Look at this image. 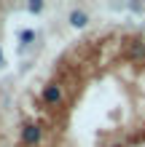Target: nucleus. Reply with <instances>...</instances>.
Instances as JSON below:
<instances>
[{
  "mask_svg": "<svg viewBox=\"0 0 145 147\" xmlns=\"http://www.w3.org/2000/svg\"><path fill=\"white\" fill-rule=\"evenodd\" d=\"M43 102L46 105H59V102H62V86L59 83H48L43 88Z\"/></svg>",
  "mask_w": 145,
  "mask_h": 147,
  "instance_id": "obj_1",
  "label": "nucleus"
},
{
  "mask_svg": "<svg viewBox=\"0 0 145 147\" xmlns=\"http://www.w3.org/2000/svg\"><path fill=\"white\" fill-rule=\"evenodd\" d=\"M40 134H43V131H40V126H24L22 128V142L24 144H38L40 142Z\"/></svg>",
  "mask_w": 145,
  "mask_h": 147,
  "instance_id": "obj_2",
  "label": "nucleus"
},
{
  "mask_svg": "<svg viewBox=\"0 0 145 147\" xmlns=\"http://www.w3.org/2000/svg\"><path fill=\"white\" fill-rule=\"evenodd\" d=\"M70 24H73V27H86V24H89V13L81 11V8H75V11L70 13Z\"/></svg>",
  "mask_w": 145,
  "mask_h": 147,
  "instance_id": "obj_3",
  "label": "nucleus"
},
{
  "mask_svg": "<svg viewBox=\"0 0 145 147\" xmlns=\"http://www.w3.org/2000/svg\"><path fill=\"white\" fill-rule=\"evenodd\" d=\"M126 54L132 59H145V43L142 40H132V46L126 48Z\"/></svg>",
  "mask_w": 145,
  "mask_h": 147,
  "instance_id": "obj_4",
  "label": "nucleus"
},
{
  "mask_svg": "<svg viewBox=\"0 0 145 147\" xmlns=\"http://www.w3.org/2000/svg\"><path fill=\"white\" fill-rule=\"evenodd\" d=\"M19 40L22 43H32V40H35V32H32V30H22L19 32Z\"/></svg>",
  "mask_w": 145,
  "mask_h": 147,
  "instance_id": "obj_5",
  "label": "nucleus"
},
{
  "mask_svg": "<svg viewBox=\"0 0 145 147\" xmlns=\"http://www.w3.org/2000/svg\"><path fill=\"white\" fill-rule=\"evenodd\" d=\"M30 11L32 13H40V11H43V3H40V0H32V3H30Z\"/></svg>",
  "mask_w": 145,
  "mask_h": 147,
  "instance_id": "obj_6",
  "label": "nucleus"
},
{
  "mask_svg": "<svg viewBox=\"0 0 145 147\" xmlns=\"http://www.w3.org/2000/svg\"><path fill=\"white\" fill-rule=\"evenodd\" d=\"M0 67H3V54H0Z\"/></svg>",
  "mask_w": 145,
  "mask_h": 147,
  "instance_id": "obj_7",
  "label": "nucleus"
}]
</instances>
